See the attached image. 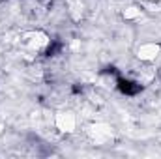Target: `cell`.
<instances>
[{
    "mask_svg": "<svg viewBox=\"0 0 161 159\" xmlns=\"http://www.w3.org/2000/svg\"><path fill=\"white\" fill-rule=\"evenodd\" d=\"M116 88L120 90L124 96H137L139 92H142V86L135 80H129V79H124V77H118L116 80Z\"/></svg>",
    "mask_w": 161,
    "mask_h": 159,
    "instance_id": "cell-1",
    "label": "cell"
},
{
    "mask_svg": "<svg viewBox=\"0 0 161 159\" xmlns=\"http://www.w3.org/2000/svg\"><path fill=\"white\" fill-rule=\"evenodd\" d=\"M62 47H64V45H62V41H60V40H54V41H51V45L47 47V51H45V54H47V56H56V54H58V52L62 51Z\"/></svg>",
    "mask_w": 161,
    "mask_h": 159,
    "instance_id": "cell-2",
    "label": "cell"
},
{
    "mask_svg": "<svg viewBox=\"0 0 161 159\" xmlns=\"http://www.w3.org/2000/svg\"><path fill=\"white\" fill-rule=\"evenodd\" d=\"M103 73H111V75H116L118 71H116V68H114V66H109V68H105V69H103Z\"/></svg>",
    "mask_w": 161,
    "mask_h": 159,
    "instance_id": "cell-3",
    "label": "cell"
},
{
    "mask_svg": "<svg viewBox=\"0 0 161 159\" xmlns=\"http://www.w3.org/2000/svg\"><path fill=\"white\" fill-rule=\"evenodd\" d=\"M71 92H73V94H80V92H82V86H79V84H73V86H71Z\"/></svg>",
    "mask_w": 161,
    "mask_h": 159,
    "instance_id": "cell-4",
    "label": "cell"
}]
</instances>
